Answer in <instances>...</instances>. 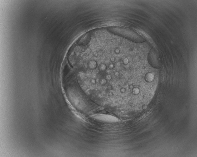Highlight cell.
Wrapping results in <instances>:
<instances>
[{"label":"cell","mask_w":197,"mask_h":157,"mask_svg":"<svg viewBox=\"0 0 197 157\" xmlns=\"http://www.w3.org/2000/svg\"><path fill=\"white\" fill-rule=\"evenodd\" d=\"M107 29L111 33L136 43H142L145 40V39L142 35L133 29L129 27L113 26L108 27Z\"/></svg>","instance_id":"6da1fadb"},{"label":"cell","mask_w":197,"mask_h":157,"mask_svg":"<svg viewBox=\"0 0 197 157\" xmlns=\"http://www.w3.org/2000/svg\"><path fill=\"white\" fill-rule=\"evenodd\" d=\"M148 60L151 65L155 68H159L162 64L160 54L157 50L153 49L151 50L149 53Z\"/></svg>","instance_id":"7a4b0ae2"},{"label":"cell","mask_w":197,"mask_h":157,"mask_svg":"<svg viewBox=\"0 0 197 157\" xmlns=\"http://www.w3.org/2000/svg\"><path fill=\"white\" fill-rule=\"evenodd\" d=\"M91 39V36L89 33H86L81 36L76 42L79 45H85L87 44Z\"/></svg>","instance_id":"3957f363"},{"label":"cell","mask_w":197,"mask_h":157,"mask_svg":"<svg viewBox=\"0 0 197 157\" xmlns=\"http://www.w3.org/2000/svg\"><path fill=\"white\" fill-rule=\"evenodd\" d=\"M88 65L90 69H93L96 66V63L94 61H91L89 63Z\"/></svg>","instance_id":"277c9868"}]
</instances>
